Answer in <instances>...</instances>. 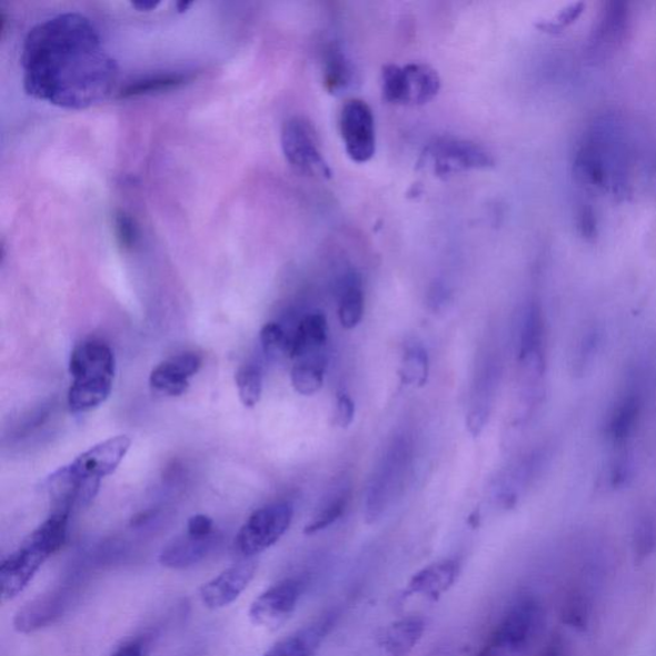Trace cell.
<instances>
[{"label":"cell","mask_w":656,"mask_h":656,"mask_svg":"<svg viewBox=\"0 0 656 656\" xmlns=\"http://www.w3.org/2000/svg\"><path fill=\"white\" fill-rule=\"evenodd\" d=\"M292 388L300 395H315L324 386V368L316 361H302L291 369Z\"/></svg>","instance_id":"cell-30"},{"label":"cell","mask_w":656,"mask_h":656,"mask_svg":"<svg viewBox=\"0 0 656 656\" xmlns=\"http://www.w3.org/2000/svg\"><path fill=\"white\" fill-rule=\"evenodd\" d=\"M328 338L327 318L322 312L309 314L301 319L297 330L290 335L288 357L302 358L322 348Z\"/></svg>","instance_id":"cell-25"},{"label":"cell","mask_w":656,"mask_h":656,"mask_svg":"<svg viewBox=\"0 0 656 656\" xmlns=\"http://www.w3.org/2000/svg\"><path fill=\"white\" fill-rule=\"evenodd\" d=\"M305 585L298 578H285L251 603L249 619L257 627L279 629L296 612Z\"/></svg>","instance_id":"cell-12"},{"label":"cell","mask_w":656,"mask_h":656,"mask_svg":"<svg viewBox=\"0 0 656 656\" xmlns=\"http://www.w3.org/2000/svg\"><path fill=\"white\" fill-rule=\"evenodd\" d=\"M291 504L279 501L269 504L251 515L237 536V549L242 557L251 558L272 548L288 533L292 523Z\"/></svg>","instance_id":"cell-9"},{"label":"cell","mask_w":656,"mask_h":656,"mask_svg":"<svg viewBox=\"0 0 656 656\" xmlns=\"http://www.w3.org/2000/svg\"><path fill=\"white\" fill-rule=\"evenodd\" d=\"M541 656H566L565 650H563V645L559 643H553L543 653Z\"/></svg>","instance_id":"cell-38"},{"label":"cell","mask_w":656,"mask_h":656,"mask_svg":"<svg viewBox=\"0 0 656 656\" xmlns=\"http://www.w3.org/2000/svg\"><path fill=\"white\" fill-rule=\"evenodd\" d=\"M187 79V76L178 72L148 76V78L132 81L130 86L121 91L120 98L148 96L153 95V92L172 90L183 86Z\"/></svg>","instance_id":"cell-27"},{"label":"cell","mask_w":656,"mask_h":656,"mask_svg":"<svg viewBox=\"0 0 656 656\" xmlns=\"http://www.w3.org/2000/svg\"><path fill=\"white\" fill-rule=\"evenodd\" d=\"M23 88L66 109H87L112 95L119 66L86 16L64 13L37 24L24 39Z\"/></svg>","instance_id":"cell-1"},{"label":"cell","mask_w":656,"mask_h":656,"mask_svg":"<svg viewBox=\"0 0 656 656\" xmlns=\"http://www.w3.org/2000/svg\"><path fill=\"white\" fill-rule=\"evenodd\" d=\"M257 566L254 561L241 563L221 571L200 587L199 597L207 609L218 610L237 602L254 582Z\"/></svg>","instance_id":"cell-13"},{"label":"cell","mask_w":656,"mask_h":656,"mask_svg":"<svg viewBox=\"0 0 656 656\" xmlns=\"http://www.w3.org/2000/svg\"><path fill=\"white\" fill-rule=\"evenodd\" d=\"M203 365V359L197 352H181L158 365L149 377L151 388L170 395V397H180L188 391L190 378L195 377Z\"/></svg>","instance_id":"cell-15"},{"label":"cell","mask_w":656,"mask_h":656,"mask_svg":"<svg viewBox=\"0 0 656 656\" xmlns=\"http://www.w3.org/2000/svg\"><path fill=\"white\" fill-rule=\"evenodd\" d=\"M365 315L364 284L357 272L344 276L340 288L339 319L347 330L356 328Z\"/></svg>","instance_id":"cell-26"},{"label":"cell","mask_w":656,"mask_h":656,"mask_svg":"<svg viewBox=\"0 0 656 656\" xmlns=\"http://www.w3.org/2000/svg\"><path fill=\"white\" fill-rule=\"evenodd\" d=\"M322 62L324 86L331 96H344L355 88L358 81L356 66L339 46H328Z\"/></svg>","instance_id":"cell-23"},{"label":"cell","mask_w":656,"mask_h":656,"mask_svg":"<svg viewBox=\"0 0 656 656\" xmlns=\"http://www.w3.org/2000/svg\"><path fill=\"white\" fill-rule=\"evenodd\" d=\"M290 335L286 334L282 326L276 322L266 324L260 331V342L267 355L288 356Z\"/></svg>","instance_id":"cell-32"},{"label":"cell","mask_w":656,"mask_h":656,"mask_svg":"<svg viewBox=\"0 0 656 656\" xmlns=\"http://www.w3.org/2000/svg\"><path fill=\"white\" fill-rule=\"evenodd\" d=\"M111 656H147L146 646L140 642L126 643Z\"/></svg>","instance_id":"cell-37"},{"label":"cell","mask_w":656,"mask_h":656,"mask_svg":"<svg viewBox=\"0 0 656 656\" xmlns=\"http://www.w3.org/2000/svg\"><path fill=\"white\" fill-rule=\"evenodd\" d=\"M161 4L159 2H138V3H132L133 8H137L138 11H153L156 10V8Z\"/></svg>","instance_id":"cell-39"},{"label":"cell","mask_w":656,"mask_h":656,"mask_svg":"<svg viewBox=\"0 0 656 656\" xmlns=\"http://www.w3.org/2000/svg\"><path fill=\"white\" fill-rule=\"evenodd\" d=\"M69 519L70 513L52 511L19 549L8 555L0 566V593L3 600H13L27 590L44 563L62 548Z\"/></svg>","instance_id":"cell-3"},{"label":"cell","mask_w":656,"mask_h":656,"mask_svg":"<svg viewBox=\"0 0 656 656\" xmlns=\"http://www.w3.org/2000/svg\"><path fill=\"white\" fill-rule=\"evenodd\" d=\"M634 553L638 561L650 557L656 549V523L650 516L638 518L634 529Z\"/></svg>","instance_id":"cell-31"},{"label":"cell","mask_w":656,"mask_h":656,"mask_svg":"<svg viewBox=\"0 0 656 656\" xmlns=\"http://www.w3.org/2000/svg\"><path fill=\"white\" fill-rule=\"evenodd\" d=\"M428 656H450V653L448 650H445V649H437V650H435L433 654H430Z\"/></svg>","instance_id":"cell-41"},{"label":"cell","mask_w":656,"mask_h":656,"mask_svg":"<svg viewBox=\"0 0 656 656\" xmlns=\"http://www.w3.org/2000/svg\"><path fill=\"white\" fill-rule=\"evenodd\" d=\"M131 447L129 436L120 435L111 437L91 447L88 451L82 453L76 458L70 467L76 475L82 479H97L112 475L117 467L121 465L126 454Z\"/></svg>","instance_id":"cell-14"},{"label":"cell","mask_w":656,"mask_h":656,"mask_svg":"<svg viewBox=\"0 0 656 656\" xmlns=\"http://www.w3.org/2000/svg\"><path fill=\"white\" fill-rule=\"evenodd\" d=\"M406 465L407 450L404 449V445H397L386 457L381 469L378 470L369 485L366 500V516L369 523H375L382 515L388 506L394 484H397Z\"/></svg>","instance_id":"cell-16"},{"label":"cell","mask_w":656,"mask_h":656,"mask_svg":"<svg viewBox=\"0 0 656 656\" xmlns=\"http://www.w3.org/2000/svg\"><path fill=\"white\" fill-rule=\"evenodd\" d=\"M348 501L349 498L347 495L340 496V498L332 501L330 506L319 513L312 523L306 527L305 533L307 535H314L334 525L344 515L345 509L348 507Z\"/></svg>","instance_id":"cell-33"},{"label":"cell","mask_w":656,"mask_h":656,"mask_svg":"<svg viewBox=\"0 0 656 656\" xmlns=\"http://www.w3.org/2000/svg\"><path fill=\"white\" fill-rule=\"evenodd\" d=\"M440 89V76L428 64L408 63L382 67L381 92L386 103L425 106L433 102Z\"/></svg>","instance_id":"cell-5"},{"label":"cell","mask_w":656,"mask_h":656,"mask_svg":"<svg viewBox=\"0 0 656 656\" xmlns=\"http://www.w3.org/2000/svg\"><path fill=\"white\" fill-rule=\"evenodd\" d=\"M115 352L100 340L83 341L71 352V388L67 404L73 414H86L102 406L113 389Z\"/></svg>","instance_id":"cell-4"},{"label":"cell","mask_w":656,"mask_h":656,"mask_svg":"<svg viewBox=\"0 0 656 656\" xmlns=\"http://www.w3.org/2000/svg\"><path fill=\"white\" fill-rule=\"evenodd\" d=\"M643 133L624 113L594 117L575 146L571 167L577 181L614 199L633 198L654 165Z\"/></svg>","instance_id":"cell-2"},{"label":"cell","mask_w":656,"mask_h":656,"mask_svg":"<svg viewBox=\"0 0 656 656\" xmlns=\"http://www.w3.org/2000/svg\"><path fill=\"white\" fill-rule=\"evenodd\" d=\"M428 369H430V361L426 350L419 345L411 347L404 356L401 365V380L404 384L414 386H425L428 378Z\"/></svg>","instance_id":"cell-29"},{"label":"cell","mask_w":656,"mask_h":656,"mask_svg":"<svg viewBox=\"0 0 656 656\" xmlns=\"http://www.w3.org/2000/svg\"><path fill=\"white\" fill-rule=\"evenodd\" d=\"M335 614H330L314 625L297 630L275 644L264 656H315L335 625Z\"/></svg>","instance_id":"cell-21"},{"label":"cell","mask_w":656,"mask_h":656,"mask_svg":"<svg viewBox=\"0 0 656 656\" xmlns=\"http://www.w3.org/2000/svg\"><path fill=\"white\" fill-rule=\"evenodd\" d=\"M281 147L294 171L306 178L330 180L332 171L319 147L318 135L305 117L294 116L285 121Z\"/></svg>","instance_id":"cell-6"},{"label":"cell","mask_w":656,"mask_h":656,"mask_svg":"<svg viewBox=\"0 0 656 656\" xmlns=\"http://www.w3.org/2000/svg\"><path fill=\"white\" fill-rule=\"evenodd\" d=\"M460 566L457 560L448 559L434 563L419 570L410 578L404 595L423 596L428 600H437L456 584Z\"/></svg>","instance_id":"cell-19"},{"label":"cell","mask_w":656,"mask_h":656,"mask_svg":"<svg viewBox=\"0 0 656 656\" xmlns=\"http://www.w3.org/2000/svg\"><path fill=\"white\" fill-rule=\"evenodd\" d=\"M630 30L627 3L608 2L602 8L587 38L586 54L592 62L609 60L624 47Z\"/></svg>","instance_id":"cell-10"},{"label":"cell","mask_w":656,"mask_h":656,"mask_svg":"<svg viewBox=\"0 0 656 656\" xmlns=\"http://www.w3.org/2000/svg\"><path fill=\"white\" fill-rule=\"evenodd\" d=\"M216 535L192 536L188 533L172 538L159 554V563L165 568L185 569L198 565L213 549Z\"/></svg>","instance_id":"cell-20"},{"label":"cell","mask_w":656,"mask_h":656,"mask_svg":"<svg viewBox=\"0 0 656 656\" xmlns=\"http://www.w3.org/2000/svg\"><path fill=\"white\" fill-rule=\"evenodd\" d=\"M187 533L198 537L215 535L213 519L206 515H196L188 520Z\"/></svg>","instance_id":"cell-36"},{"label":"cell","mask_w":656,"mask_h":656,"mask_svg":"<svg viewBox=\"0 0 656 656\" xmlns=\"http://www.w3.org/2000/svg\"><path fill=\"white\" fill-rule=\"evenodd\" d=\"M425 628L423 618L400 619L384 630L380 645L388 656H408L423 638Z\"/></svg>","instance_id":"cell-24"},{"label":"cell","mask_w":656,"mask_h":656,"mask_svg":"<svg viewBox=\"0 0 656 656\" xmlns=\"http://www.w3.org/2000/svg\"><path fill=\"white\" fill-rule=\"evenodd\" d=\"M643 399L640 392L628 390L614 404L607 420V435L609 439L624 447L636 431L640 423Z\"/></svg>","instance_id":"cell-22"},{"label":"cell","mask_w":656,"mask_h":656,"mask_svg":"<svg viewBox=\"0 0 656 656\" xmlns=\"http://www.w3.org/2000/svg\"><path fill=\"white\" fill-rule=\"evenodd\" d=\"M115 230L120 246L126 250L132 249L138 240V227L135 225L132 218L125 212H117L115 217Z\"/></svg>","instance_id":"cell-34"},{"label":"cell","mask_w":656,"mask_h":656,"mask_svg":"<svg viewBox=\"0 0 656 656\" xmlns=\"http://www.w3.org/2000/svg\"><path fill=\"white\" fill-rule=\"evenodd\" d=\"M356 416V406L347 394H340L336 401L335 424L341 428H348Z\"/></svg>","instance_id":"cell-35"},{"label":"cell","mask_w":656,"mask_h":656,"mask_svg":"<svg viewBox=\"0 0 656 656\" xmlns=\"http://www.w3.org/2000/svg\"><path fill=\"white\" fill-rule=\"evenodd\" d=\"M67 607V595L54 592L39 596L17 612L13 627L19 634L29 635L46 628L60 618Z\"/></svg>","instance_id":"cell-18"},{"label":"cell","mask_w":656,"mask_h":656,"mask_svg":"<svg viewBox=\"0 0 656 656\" xmlns=\"http://www.w3.org/2000/svg\"><path fill=\"white\" fill-rule=\"evenodd\" d=\"M541 604L533 596H523L511 607L491 634L489 643L477 656H490L495 650L523 652L534 642L543 626Z\"/></svg>","instance_id":"cell-7"},{"label":"cell","mask_w":656,"mask_h":656,"mask_svg":"<svg viewBox=\"0 0 656 656\" xmlns=\"http://www.w3.org/2000/svg\"><path fill=\"white\" fill-rule=\"evenodd\" d=\"M423 158L431 166L437 178L443 179L469 171L489 170L495 166L489 150L475 141L453 135L435 139L427 146Z\"/></svg>","instance_id":"cell-8"},{"label":"cell","mask_w":656,"mask_h":656,"mask_svg":"<svg viewBox=\"0 0 656 656\" xmlns=\"http://www.w3.org/2000/svg\"><path fill=\"white\" fill-rule=\"evenodd\" d=\"M545 325L540 307L531 302L526 308L519 331L518 357L520 364L538 376L545 368Z\"/></svg>","instance_id":"cell-17"},{"label":"cell","mask_w":656,"mask_h":656,"mask_svg":"<svg viewBox=\"0 0 656 656\" xmlns=\"http://www.w3.org/2000/svg\"><path fill=\"white\" fill-rule=\"evenodd\" d=\"M340 135L345 151L352 162L364 165L376 153V123L371 107L365 100L351 99L340 113Z\"/></svg>","instance_id":"cell-11"},{"label":"cell","mask_w":656,"mask_h":656,"mask_svg":"<svg viewBox=\"0 0 656 656\" xmlns=\"http://www.w3.org/2000/svg\"><path fill=\"white\" fill-rule=\"evenodd\" d=\"M191 6H192L191 2H183V0H182V2L176 3V8H178V11L180 13L188 11Z\"/></svg>","instance_id":"cell-40"},{"label":"cell","mask_w":656,"mask_h":656,"mask_svg":"<svg viewBox=\"0 0 656 656\" xmlns=\"http://www.w3.org/2000/svg\"><path fill=\"white\" fill-rule=\"evenodd\" d=\"M235 382L239 391V398L243 406L254 408L262 398L264 376L260 368L255 365H243L235 375Z\"/></svg>","instance_id":"cell-28"}]
</instances>
